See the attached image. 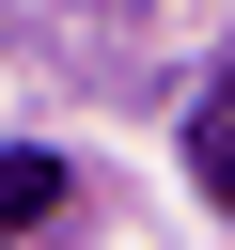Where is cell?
Here are the masks:
<instances>
[{"label":"cell","mask_w":235,"mask_h":250,"mask_svg":"<svg viewBox=\"0 0 235 250\" xmlns=\"http://www.w3.org/2000/svg\"><path fill=\"white\" fill-rule=\"evenodd\" d=\"M188 172H204V203L235 219V78H219V94L188 109Z\"/></svg>","instance_id":"6da1fadb"},{"label":"cell","mask_w":235,"mask_h":250,"mask_svg":"<svg viewBox=\"0 0 235 250\" xmlns=\"http://www.w3.org/2000/svg\"><path fill=\"white\" fill-rule=\"evenodd\" d=\"M47 203H63V156H0V234H31Z\"/></svg>","instance_id":"7a4b0ae2"}]
</instances>
